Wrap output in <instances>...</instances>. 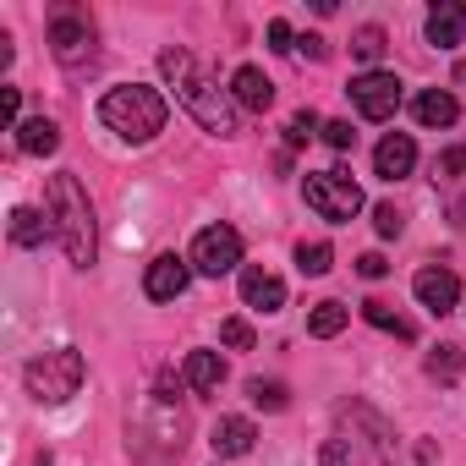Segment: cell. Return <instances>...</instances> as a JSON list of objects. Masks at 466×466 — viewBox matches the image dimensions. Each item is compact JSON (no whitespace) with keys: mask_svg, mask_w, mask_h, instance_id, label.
<instances>
[{"mask_svg":"<svg viewBox=\"0 0 466 466\" xmlns=\"http://www.w3.org/2000/svg\"><path fill=\"white\" fill-rule=\"evenodd\" d=\"M17 105H23L17 88H0V116H6V127H23V121H17Z\"/></svg>","mask_w":466,"mask_h":466,"instance_id":"836d02e7","label":"cell"},{"mask_svg":"<svg viewBox=\"0 0 466 466\" xmlns=\"http://www.w3.org/2000/svg\"><path fill=\"white\" fill-rule=\"evenodd\" d=\"M230 99H237L242 110H269L275 105V83L258 66H242L237 77H230Z\"/></svg>","mask_w":466,"mask_h":466,"instance_id":"9a60e30c","label":"cell"},{"mask_svg":"<svg viewBox=\"0 0 466 466\" xmlns=\"http://www.w3.org/2000/svg\"><path fill=\"white\" fill-rule=\"evenodd\" d=\"M411 110H417V121H422V127H455V116H461V105H455L444 88H422Z\"/></svg>","mask_w":466,"mask_h":466,"instance_id":"e0dca14e","label":"cell"},{"mask_svg":"<svg viewBox=\"0 0 466 466\" xmlns=\"http://www.w3.org/2000/svg\"><path fill=\"white\" fill-rule=\"evenodd\" d=\"M50 56L61 61V66H94V17L83 12V6H56L50 12Z\"/></svg>","mask_w":466,"mask_h":466,"instance_id":"8992f818","label":"cell"},{"mask_svg":"<svg viewBox=\"0 0 466 466\" xmlns=\"http://www.w3.org/2000/svg\"><path fill=\"white\" fill-rule=\"evenodd\" d=\"M340 417H346V428H357V433H351V444L362 450V466H390L395 439H390L384 417H379V411H368V406H346Z\"/></svg>","mask_w":466,"mask_h":466,"instance_id":"9c48e42d","label":"cell"},{"mask_svg":"<svg viewBox=\"0 0 466 466\" xmlns=\"http://www.w3.org/2000/svg\"><path fill=\"white\" fill-rule=\"evenodd\" d=\"M253 439H258V433H253V422H248V417H219L208 444H214V455H248V450H253Z\"/></svg>","mask_w":466,"mask_h":466,"instance_id":"2e32d148","label":"cell"},{"mask_svg":"<svg viewBox=\"0 0 466 466\" xmlns=\"http://www.w3.org/2000/svg\"><path fill=\"white\" fill-rule=\"evenodd\" d=\"M313 132H324V121H319L313 110H297V116H291V148H302Z\"/></svg>","mask_w":466,"mask_h":466,"instance_id":"83f0119b","label":"cell"},{"mask_svg":"<svg viewBox=\"0 0 466 466\" xmlns=\"http://www.w3.org/2000/svg\"><path fill=\"white\" fill-rule=\"evenodd\" d=\"M351 105L368 116V121H390L395 110H400V77L395 72H362V77H351Z\"/></svg>","mask_w":466,"mask_h":466,"instance_id":"ba28073f","label":"cell"},{"mask_svg":"<svg viewBox=\"0 0 466 466\" xmlns=\"http://www.w3.org/2000/svg\"><path fill=\"white\" fill-rule=\"evenodd\" d=\"M187 275H192V269H187L176 253H159V258L148 264V280H143V291H148L154 302H176V297L187 291Z\"/></svg>","mask_w":466,"mask_h":466,"instance_id":"8fae6325","label":"cell"},{"mask_svg":"<svg viewBox=\"0 0 466 466\" xmlns=\"http://www.w3.org/2000/svg\"><path fill=\"white\" fill-rule=\"evenodd\" d=\"M219 340H225L230 351H253V329H248L242 319H225V324H219Z\"/></svg>","mask_w":466,"mask_h":466,"instance_id":"4316f807","label":"cell"},{"mask_svg":"<svg viewBox=\"0 0 466 466\" xmlns=\"http://www.w3.org/2000/svg\"><path fill=\"white\" fill-rule=\"evenodd\" d=\"M77 390H83V351L56 346V351H45V357L28 362V395H34V400L61 406V400H72Z\"/></svg>","mask_w":466,"mask_h":466,"instance_id":"277c9868","label":"cell"},{"mask_svg":"<svg viewBox=\"0 0 466 466\" xmlns=\"http://www.w3.org/2000/svg\"><path fill=\"white\" fill-rule=\"evenodd\" d=\"M362 319H368L373 329L395 335V340H411V335H417V324H411V319H400V313H395L390 302H379V297H368V302H362Z\"/></svg>","mask_w":466,"mask_h":466,"instance_id":"ffe728a7","label":"cell"},{"mask_svg":"<svg viewBox=\"0 0 466 466\" xmlns=\"http://www.w3.org/2000/svg\"><path fill=\"white\" fill-rule=\"evenodd\" d=\"M319 137H324V143H329L335 154H346V148L357 143V132H351V121H324V132H319Z\"/></svg>","mask_w":466,"mask_h":466,"instance_id":"f1b7e54d","label":"cell"},{"mask_svg":"<svg viewBox=\"0 0 466 466\" xmlns=\"http://www.w3.org/2000/svg\"><path fill=\"white\" fill-rule=\"evenodd\" d=\"M384 269H390V264H384L379 253H362V258H357V275H362V280H384Z\"/></svg>","mask_w":466,"mask_h":466,"instance_id":"d6a6232c","label":"cell"},{"mask_svg":"<svg viewBox=\"0 0 466 466\" xmlns=\"http://www.w3.org/2000/svg\"><path fill=\"white\" fill-rule=\"evenodd\" d=\"M99 121H105L110 132H121L127 143H148L154 132H165V99H159L154 88L127 83V88H110V94L99 99Z\"/></svg>","mask_w":466,"mask_h":466,"instance_id":"3957f363","label":"cell"},{"mask_svg":"<svg viewBox=\"0 0 466 466\" xmlns=\"http://www.w3.org/2000/svg\"><path fill=\"white\" fill-rule=\"evenodd\" d=\"M411 291H417V302H422L428 313H450V308L461 302V280H455V269H439V264L417 269Z\"/></svg>","mask_w":466,"mask_h":466,"instance_id":"30bf717a","label":"cell"},{"mask_svg":"<svg viewBox=\"0 0 466 466\" xmlns=\"http://www.w3.org/2000/svg\"><path fill=\"white\" fill-rule=\"evenodd\" d=\"M461 170H466V148H450V154L433 159V176L439 181H461Z\"/></svg>","mask_w":466,"mask_h":466,"instance_id":"f546056e","label":"cell"},{"mask_svg":"<svg viewBox=\"0 0 466 466\" xmlns=\"http://www.w3.org/2000/svg\"><path fill=\"white\" fill-rule=\"evenodd\" d=\"M242 302L253 313H280L286 308V286L269 269H242Z\"/></svg>","mask_w":466,"mask_h":466,"instance_id":"4fadbf2b","label":"cell"},{"mask_svg":"<svg viewBox=\"0 0 466 466\" xmlns=\"http://www.w3.org/2000/svg\"><path fill=\"white\" fill-rule=\"evenodd\" d=\"M411 165H417V143H411L406 132H390V137L373 148V170H379L384 181H400V176H411Z\"/></svg>","mask_w":466,"mask_h":466,"instance_id":"7c38bea8","label":"cell"},{"mask_svg":"<svg viewBox=\"0 0 466 466\" xmlns=\"http://www.w3.org/2000/svg\"><path fill=\"white\" fill-rule=\"evenodd\" d=\"M248 395H253V406H264V411H286V400H291V390H286L280 379H253Z\"/></svg>","mask_w":466,"mask_h":466,"instance_id":"d4e9b609","label":"cell"},{"mask_svg":"<svg viewBox=\"0 0 466 466\" xmlns=\"http://www.w3.org/2000/svg\"><path fill=\"white\" fill-rule=\"evenodd\" d=\"M297 50H302V56H313V61H324V56H329V50H324V39H313V34H308Z\"/></svg>","mask_w":466,"mask_h":466,"instance_id":"e575fe53","label":"cell"},{"mask_svg":"<svg viewBox=\"0 0 466 466\" xmlns=\"http://www.w3.org/2000/svg\"><path fill=\"white\" fill-rule=\"evenodd\" d=\"M461 34H466V6L461 0H439V6L428 12V45L450 50V45H461Z\"/></svg>","mask_w":466,"mask_h":466,"instance_id":"5bb4252c","label":"cell"},{"mask_svg":"<svg viewBox=\"0 0 466 466\" xmlns=\"http://www.w3.org/2000/svg\"><path fill=\"white\" fill-rule=\"evenodd\" d=\"M187 390H198V395H208V390H219V379H225V362L214 357V351H187Z\"/></svg>","mask_w":466,"mask_h":466,"instance_id":"ac0fdd59","label":"cell"},{"mask_svg":"<svg viewBox=\"0 0 466 466\" xmlns=\"http://www.w3.org/2000/svg\"><path fill=\"white\" fill-rule=\"evenodd\" d=\"M455 83H466V61H461V66H455Z\"/></svg>","mask_w":466,"mask_h":466,"instance_id":"d590c367","label":"cell"},{"mask_svg":"<svg viewBox=\"0 0 466 466\" xmlns=\"http://www.w3.org/2000/svg\"><path fill=\"white\" fill-rule=\"evenodd\" d=\"M56 143H61V127L45 121V116H34V121L17 127V148L23 154H56Z\"/></svg>","mask_w":466,"mask_h":466,"instance_id":"d6986e66","label":"cell"},{"mask_svg":"<svg viewBox=\"0 0 466 466\" xmlns=\"http://www.w3.org/2000/svg\"><path fill=\"white\" fill-rule=\"evenodd\" d=\"M308 329H313L319 340L340 335V329H346V308H340V302H319V308H313V319H308Z\"/></svg>","mask_w":466,"mask_h":466,"instance_id":"cb8c5ba5","label":"cell"},{"mask_svg":"<svg viewBox=\"0 0 466 466\" xmlns=\"http://www.w3.org/2000/svg\"><path fill=\"white\" fill-rule=\"evenodd\" d=\"M351 56L373 66V61L384 56V28H357V39H351Z\"/></svg>","mask_w":466,"mask_h":466,"instance_id":"484cf974","label":"cell"},{"mask_svg":"<svg viewBox=\"0 0 466 466\" xmlns=\"http://www.w3.org/2000/svg\"><path fill=\"white\" fill-rule=\"evenodd\" d=\"M329 264H335V248L329 242H302L297 248V269L302 275H329Z\"/></svg>","mask_w":466,"mask_h":466,"instance_id":"603a6c76","label":"cell"},{"mask_svg":"<svg viewBox=\"0 0 466 466\" xmlns=\"http://www.w3.org/2000/svg\"><path fill=\"white\" fill-rule=\"evenodd\" d=\"M50 230H56V225H50V214H39V208H17V214H12V242H17V248H39Z\"/></svg>","mask_w":466,"mask_h":466,"instance_id":"44dd1931","label":"cell"},{"mask_svg":"<svg viewBox=\"0 0 466 466\" xmlns=\"http://www.w3.org/2000/svg\"><path fill=\"white\" fill-rule=\"evenodd\" d=\"M461 362H466V351H461V346H439V351L428 357V379L455 384V379H461Z\"/></svg>","mask_w":466,"mask_h":466,"instance_id":"7402d4cb","label":"cell"},{"mask_svg":"<svg viewBox=\"0 0 466 466\" xmlns=\"http://www.w3.org/2000/svg\"><path fill=\"white\" fill-rule=\"evenodd\" d=\"M237 264H242V237H237V225H208V230H198V242H192V269H198V275L219 280V275H230Z\"/></svg>","mask_w":466,"mask_h":466,"instance_id":"52a82bcc","label":"cell"},{"mask_svg":"<svg viewBox=\"0 0 466 466\" xmlns=\"http://www.w3.org/2000/svg\"><path fill=\"white\" fill-rule=\"evenodd\" d=\"M159 72H165V83L176 88V99L198 116V127H203V132H219V137L237 132V105H230V94H225V88H214V77L198 66V56H192V50L165 45V50H159Z\"/></svg>","mask_w":466,"mask_h":466,"instance_id":"6da1fadb","label":"cell"},{"mask_svg":"<svg viewBox=\"0 0 466 466\" xmlns=\"http://www.w3.org/2000/svg\"><path fill=\"white\" fill-rule=\"evenodd\" d=\"M400 225H406V219H400L395 203H379V208H373V230H379V237H400Z\"/></svg>","mask_w":466,"mask_h":466,"instance_id":"4dcf8cb0","label":"cell"},{"mask_svg":"<svg viewBox=\"0 0 466 466\" xmlns=\"http://www.w3.org/2000/svg\"><path fill=\"white\" fill-rule=\"evenodd\" d=\"M302 192H308V208H313L319 219H329V225H346V219H357V208H362V187H357L346 170H308Z\"/></svg>","mask_w":466,"mask_h":466,"instance_id":"5b68a950","label":"cell"},{"mask_svg":"<svg viewBox=\"0 0 466 466\" xmlns=\"http://www.w3.org/2000/svg\"><path fill=\"white\" fill-rule=\"evenodd\" d=\"M50 219H56V237H61L66 258H72L77 269H88V264H94V253H99V230H94L88 192L77 187V176H72V170L50 176Z\"/></svg>","mask_w":466,"mask_h":466,"instance_id":"7a4b0ae2","label":"cell"},{"mask_svg":"<svg viewBox=\"0 0 466 466\" xmlns=\"http://www.w3.org/2000/svg\"><path fill=\"white\" fill-rule=\"evenodd\" d=\"M269 50H280V56H286V50H297V45H291V23H280V17L269 23Z\"/></svg>","mask_w":466,"mask_h":466,"instance_id":"1f68e13d","label":"cell"}]
</instances>
